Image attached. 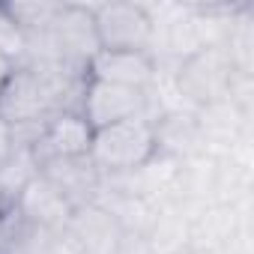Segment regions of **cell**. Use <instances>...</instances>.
<instances>
[{
  "mask_svg": "<svg viewBox=\"0 0 254 254\" xmlns=\"http://www.w3.org/2000/svg\"><path fill=\"white\" fill-rule=\"evenodd\" d=\"M12 206L18 209V215L24 221H30L33 227H42V230H48L54 236H63L66 227H69V221H72V215H75V206L42 174H36L24 186V191L15 197Z\"/></svg>",
  "mask_w": 254,
  "mask_h": 254,
  "instance_id": "7",
  "label": "cell"
},
{
  "mask_svg": "<svg viewBox=\"0 0 254 254\" xmlns=\"http://www.w3.org/2000/svg\"><path fill=\"white\" fill-rule=\"evenodd\" d=\"M9 209H12V203H9V197H6V191H3V186H0V215L9 212Z\"/></svg>",
  "mask_w": 254,
  "mask_h": 254,
  "instance_id": "17",
  "label": "cell"
},
{
  "mask_svg": "<svg viewBox=\"0 0 254 254\" xmlns=\"http://www.w3.org/2000/svg\"><path fill=\"white\" fill-rule=\"evenodd\" d=\"M48 33H51V42L57 48L60 63L87 75V63L99 51L96 27H93V9L75 6V3H60Z\"/></svg>",
  "mask_w": 254,
  "mask_h": 254,
  "instance_id": "4",
  "label": "cell"
},
{
  "mask_svg": "<svg viewBox=\"0 0 254 254\" xmlns=\"http://www.w3.org/2000/svg\"><path fill=\"white\" fill-rule=\"evenodd\" d=\"M81 117L90 123L93 132L114 126V123H123V120L147 117V93L87 78L84 96H81Z\"/></svg>",
  "mask_w": 254,
  "mask_h": 254,
  "instance_id": "5",
  "label": "cell"
},
{
  "mask_svg": "<svg viewBox=\"0 0 254 254\" xmlns=\"http://www.w3.org/2000/svg\"><path fill=\"white\" fill-rule=\"evenodd\" d=\"M60 111V99L39 69L15 66L0 90V117L9 126H45Z\"/></svg>",
  "mask_w": 254,
  "mask_h": 254,
  "instance_id": "2",
  "label": "cell"
},
{
  "mask_svg": "<svg viewBox=\"0 0 254 254\" xmlns=\"http://www.w3.org/2000/svg\"><path fill=\"white\" fill-rule=\"evenodd\" d=\"M12 72H15V63H12L9 57H3V54H0V90H3V84L12 78Z\"/></svg>",
  "mask_w": 254,
  "mask_h": 254,
  "instance_id": "16",
  "label": "cell"
},
{
  "mask_svg": "<svg viewBox=\"0 0 254 254\" xmlns=\"http://www.w3.org/2000/svg\"><path fill=\"white\" fill-rule=\"evenodd\" d=\"M12 150H15V141H12V126H9L3 117H0V168L9 162Z\"/></svg>",
  "mask_w": 254,
  "mask_h": 254,
  "instance_id": "15",
  "label": "cell"
},
{
  "mask_svg": "<svg viewBox=\"0 0 254 254\" xmlns=\"http://www.w3.org/2000/svg\"><path fill=\"white\" fill-rule=\"evenodd\" d=\"M24 48H27V36L18 27V21L9 15L6 3H0V54L9 57L15 66L24 63Z\"/></svg>",
  "mask_w": 254,
  "mask_h": 254,
  "instance_id": "14",
  "label": "cell"
},
{
  "mask_svg": "<svg viewBox=\"0 0 254 254\" xmlns=\"http://www.w3.org/2000/svg\"><path fill=\"white\" fill-rule=\"evenodd\" d=\"M39 174V165L33 159V150H24V147H15L9 162L0 168V186H3L9 203H15V197L24 191V186Z\"/></svg>",
  "mask_w": 254,
  "mask_h": 254,
  "instance_id": "12",
  "label": "cell"
},
{
  "mask_svg": "<svg viewBox=\"0 0 254 254\" xmlns=\"http://www.w3.org/2000/svg\"><path fill=\"white\" fill-rule=\"evenodd\" d=\"M57 239L60 236L24 221L15 206L0 215V254H54Z\"/></svg>",
  "mask_w": 254,
  "mask_h": 254,
  "instance_id": "11",
  "label": "cell"
},
{
  "mask_svg": "<svg viewBox=\"0 0 254 254\" xmlns=\"http://www.w3.org/2000/svg\"><path fill=\"white\" fill-rule=\"evenodd\" d=\"M224 84H227V63L215 48H197L194 54H189L180 75V87L194 102L215 99V93H221Z\"/></svg>",
  "mask_w": 254,
  "mask_h": 254,
  "instance_id": "10",
  "label": "cell"
},
{
  "mask_svg": "<svg viewBox=\"0 0 254 254\" xmlns=\"http://www.w3.org/2000/svg\"><path fill=\"white\" fill-rule=\"evenodd\" d=\"M156 153H159L156 123L150 117H135L96 129L87 156L102 177H114V174H135L138 168H147L156 159Z\"/></svg>",
  "mask_w": 254,
  "mask_h": 254,
  "instance_id": "1",
  "label": "cell"
},
{
  "mask_svg": "<svg viewBox=\"0 0 254 254\" xmlns=\"http://www.w3.org/2000/svg\"><path fill=\"white\" fill-rule=\"evenodd\" d=\"M93 9V27L99 51H147L153 45L156 21L141 3H99Z\"/></svg>",
  "mask_w": 254,
  "mask_h": 254,
  "instance_id": "3",
  "label": "cell"
},
{
  "mask_svg": "<svg viewBox=\"0 0 254 254\" xmlns=\"http://www.w3.org/2000/svg\"><path fill=\"white\" fill-rule=\"evenodd\" d=\"M39 174L60 189V194L75 206H90L96 200V191L102 186V174L96 171V165L90 162V156H78V159H54L48 165L39 168Z\"/></svg>",
  "mask_w": 254,
  "mask_h": 254,
  "instance_id": "9",
  "label": "cell"
},
{
  "mask_svg": "<svg viewBox=\"0 0 254 254\" xmlns=\"http://www.w3.org/2000/svg\"><path fill=\"white\" fill-rule=\"evenodd\" d=\"M90 141H93L90 123L78 111H60L45 123L39 141L33 144V159L39 168L54 159H78L90 153Z\"/></svg>",
  "mask_w": 254,
  "mask_h": 254,
  "instance_id": "6",
  "label": "cell"
},
{
  "mask_svg": "<svg viewBox=\"0 0 254 254\" xmlns=\"http://www.w3.org/2000/svg\"><path fill=\"white\" fill-rule=\"evenodd\" d=\"M87 78L147 93L156 78V63L150 51H96L87 63Z\"/></svg>",
  "mask_w": 254,
  "mask_h": 254,
  "instance_id": "8",
  "label": "cell"
},
{
  "mask_svg": "<svg viewBox=\"0 0 254 254\" xmlns=\"http://www.w3.org/2000/svg\"><path fill=\"white\" fill-rule=\"evenodd\" d=\"M6 9L18 21L24 36H30V33H42V30L51 27L60 3H36V0H33V3H6Z\"/></svg>",
  "mask_w": 254,
  "mask_h": 254,
  "instance_id": "13",
  "label": "cell"
}]
</instances>
